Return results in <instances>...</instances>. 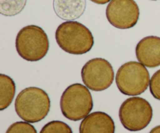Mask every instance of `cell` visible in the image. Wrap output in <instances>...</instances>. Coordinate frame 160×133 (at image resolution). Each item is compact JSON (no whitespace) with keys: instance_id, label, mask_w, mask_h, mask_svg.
I'll list each match as a JSON object with an SVG mask.
<instances>
[{"instance_id":"cell-1","label":"cell","mask_w":160,"mask_h":133,"mask_svg":"<svg viewBox=\"0 0 160 133\" xmlns=\"http://www.w3.org/2000/svg\"><path fill=\"white\" fill-rule=\"evenodd\" d=\"M56 40L59 48L71 55H84L93 48L95 40L90 30L79 22L66 21L56 31Z\"/></svg>"},{"instance_id":"cell-2","label":"cell","mask_w":160,"mask_h":133,"mask_svg":"<svg viewBox=\"0 0 160 133\" xmlns=\"http://www.w3.org/2000/svg\"><path fill=\"white\" fill-rule=\"evenodd\" d=\"M51 101L48 93L38 87H28L19 93L15 100V111L24 121L36 123L48 115Z\"/></svg>"},{"instance_id":"cell-3","label":"cell","mask_w":160,"mask_h":133,"mask_svg":"<svg viewBox=\"0 0 160 133\" xmlns=\"http://www.w3.org/2000/svg\"><path fill=\"white\" fill-rule=\"evenodd\" d=\"M15 45L19 55L28 62L42 60L49 49L46 33L36 25H28L22 28L16 37Z\"/></svg>"},{"instance_id":"cell-4","label":"cell","mask_w":160,"mask_h":133,"mask_svg":"<svg viewBox=\"0 0 160 133\" xmlns=\"http://www.w3.org/2000/svg\"><path fill=\"white\" fill-rule=\"evenodd\" d=\"M93 107V99L89 89L81 83L69 86L61 96V112L70 121L84 119L90 114Z\"/></svg>"},{"instance_id":"cell-5","label":"cell","mask_w":160,"mask_h":133,"mask_svg":"<svg viewBox=\"0 0 160 133\" xmlns=\"http://www.w3.org/2000/svg\"><path fill=\"white\" fill-rule=\"evenodd\" d=\"M149 73L145 65L138 62H128L119 68L116 83L119 90L128 96H138L148 89Z\"/></svg>"},{"instance_id":"cell-6","label":"cell","mask_w":160,"mask_h":133,"mask_svg":"<svg viewBox=\"0 0 160 133\" xmlns=\"http://www.w3.org/2000/svg\"><path fill=\"white\" fill-rule=\"evenodd\" d=\"M152 116L153 111L150 103L139 97L125 100L119 110L122 126L131 132L143 130L150 124Z\"/></svg>"},{"instance_id":"cell-7","label":"cell","mask_w":160,"mask_h":133,"mask_svg":"<svg viewBox=\"0 0 160 133\" xmlns=\"http://www.w3.org/2000/svg\"><path fill=\"white\" fill-rule=\"evenodd\" d=\"M114 76L112 65L102 58H95L88 61L81 69L83 83L93 91H103L110 87Z\"/></svg>"},{"instance_id":"cell-8","label":"cell","mask_w":160,"mask_h":133,"mask_svg":"<svg viewBox=\"0 0 160 133\" xmlns=\"http://www.w3.org/2000/svg\"><path fill=\"white\" fill-rule=\"evenodd\" d=\"M106 15L112 26L126 30L137 24L140 10L134 0H111L106 7Z\"/></svg>"},{"instance_id":"cell-9","label":"cell","mask_w":160,"mask_h":133,"mask_svg":"<svg viewBox=\"0 0 160 133\" xmlns=\"http://www.w3.org/2000/svg\"><path fill=\"white\" fill-rule=\"evenodd\" d=\"M136 57L140 63L148 68L160 65V37L148 36L136 45Z\"/></svg>"},{"instance_id":"cell-10","label":"cell","mask_w":160,"mask_h":133,"mask_svg":"<svg viewBox=\"0 0 160 133\" xmlns=\"http://www.w3.org/2000/svg\"><path fill=\"white\" fill-rule=\"evenodd\" d=\"M80 133H115V123L108 114L95 112L89 114L80 125Z\"/></svg>"},{"instance_id":"cell-11","label":"cell","mask_w":160,"mask_h":133,"mask_svg":"<svg viewBox=\"0 0 160 133\" xmlns=\"http://www.w3.org/2000/svg\"><path fill=\"white\" fill-rule=\"evenodd\" d=\"M86 9V0H53L55 13L62 20L71 21L80 18Z\"/></svg>"},{"instance_id":"cell-12","label":"cell","mask_w":160,"mask_h":133,"mask_svg":"<svg viewBox=\"0 0 160 133\" xmlns=\"http://www.w3.org/2000/svg\"><path fill=\"white\" fill-rule=\"evenodd\" d=\"M16 93L13 79L9 76L0 74V111H4L12 103Z\"/></svg>"},{"instance_id":"cell-13","label":"cell","mask_w":160,"mask_h":133,"mask_svg":"<svg viewBox=\"0 0 160 133\" xmlns=\"http://www.w3.org/2000/svg\"><path fill=\"white\" fill-rule=\"evenodd\" d=\"M27 0H0V13L13 17L20 13L26 6Z\"/></svg>"},{"instance_id":"cell-14","label":"cell","mask_w":160,"mask_h":133,"mask_svg":"<svg viewBox=\"0 0 160 133\" xmlns=\"http://www.w3.org/2000/svg\"><path fill=\"white\" fill-rule=\"evenodd\" d=\"M40 133H73V131L63 121H52L43 126Z\"/></svg>"},{"instance_id":"cell-15","label":"cell","mask_w":160,"mask_h":133,"mask_svg":"<svg viewBox=\"0 0 160 133\" xmlns=\"http://www.w3.org/2000/svg\"><path fill=\"white\" fill-rule=\"evenodd\" d=\"M6 133H37V131L29 122L17 121L8 128Z\"/></svg>"},{"instance_id":"cell-16","label":"cell","mask_w":160,"mask_h":133,"mask_svg":"<svg viewBox=\"0 0 160 133\" xmlns=\"http://www.w3.org/2000/svg\"><path fill=\"white\" fill-rule=\"evenodd\" d=\"M150 93L153 97L160 101V69L153 74L149 83Z\"/></svg>"},{"instance_id":"cell-17","label":"cell","mask_w":160,"mask_h":133,"mask_svg":"<svg viewBox=\"0 0 160 133\" xmlns=\"http://www.w3.org/2000/svg\"><path fill=\"white\" fill-rule=\"evenodd\" d=\"M90 1L96 3V4H98V5H104V4H106V3L109 2L111 0H90Z\"/></svg>"},{"instance_id":"cell-18","label":"cell","mask_w":160,"mask_h":133,"mask_svg":"<svg viewBox=\"0 0 160 133\" xmlns=\"http://www.w3.org/2000/svg\"><path fill=\"white\" fill-rule=\"evenodd\" d=\"M149 133H160V126H156V127L153 128Z\"/></svg>"},{"instance_id":"cell-19","label":"cell","mask_w":160,"mask_h":133,"mask_svg":"<svg viewBox=\"0 0 160 133\" xmlns=\"http://www.w3.org/2000/svg\"><path fill=\"white\" fill-rule=\"evenodd\" d=\"M152 1H156V0H152Z\"/></svg>"}]
</instances>
